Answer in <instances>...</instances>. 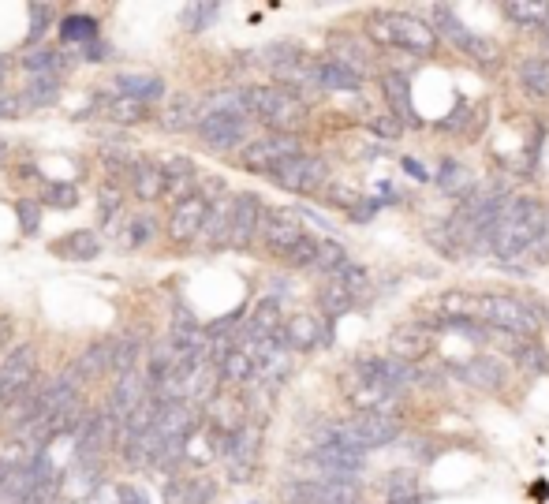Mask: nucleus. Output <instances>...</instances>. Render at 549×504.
<instances>
[{"label": "nucleus", "mask_w": 549, "mask_h": 504, "mask_svg": "<svg viewBox=\"0 0 549 504\" xmlns=\"http://www.w3.org/2000/svg\"><path fill=\"white\" fill-rule=\"evenodd\" d=\"M195 135L213 154L243 150V142L251 139V120L247 116H198Z\"/></svg>", "instance_id": "obj_9"}, {"label": "nucleus", "mask_w": 549, "mask_h": 504, "mask_svg": "<svg viewBox=\"0 0 549 504\" xmlns=\"http://www.w3.org/2000/svg\"><path fill=\"white\" fill-rule=\"evenodd\" d=\"M75 60H71V53H60V49H30L27 56H23V68L30 71V75H57L60 71H68Z\"/></svg>", "instance_id": "obj_33"}, {"label": "nucleus", "mask_w": 549, "mask_h": 504, "mask_svg": "<svg viewBox=\"0 0 549 504\" xmlns=\"http://www.w3.org/2000/svg\"><path fill=\"white\" fill-rule=\"evenodd\" d=\"M228 221H232V198H217V202H210V210H206V221H202V243L206 247H225L228 243Z\"/></svg>", "instance_id": "obj_28"}, {"label": "nucleus", "mask_w": 549, "mask_h": 504, "mask_svg": "<svg viewBox=\"0 0 549 504\" xmlns=\"http://www.w3.org/2000/svg\"><path fill=\"white\" fill-rule=\"evenodd\" d=\"M262 213H266V202L254 195V191H243V195H232V221H228V243L225 247H251L258 239V228H262Z\"/></svg>", "instance_id": "obj_13"}, {"label": "nucleus", "mask_w": 549, "mask_h": 504, "mask_svg": "<svg viewBox=\"0 0 549 504\" xmlns=\"http://www.w3.org/2000/svg\"><path fill=\"white\" fill-rule=\"evenodd\" d=\"M329 60H337V64H348V68H355L359 75H363V68H366V49L359 45V38H352V34H333L329 38Z\"/></svg>", "instance_id": "obj_36"}, {"label": "nucleus", "mask_w": 549, "mask_h": 504, "mask_svg": "<svg viewBox=\"0 0 549 504\" xmlns=\"http://www.w3.org/2000/svg\"><path fill=\"white\" fill-rule=\"evenodd\" d=\"M213 497H217V486L206 475H191L176 486V504H210Z\"/></svg>", "instance_id": "obj_42"}, {"label": "nucleus", "mask_w": 549, "mask_h": 504, "mask_svg": "<svg viewBox=\"0 0 549 504\" xmlns=\"http://www.w3.org/2000/svg\"><path fill=\"white\" fill-rule=\"evenodd\" d=\"M281 344L284 351H314L318 344H329V333L314 314H296L281 325Z\"/></svg>", "instance_id": "obj_18"}, {"label": "nucleus", "mask_w": 549, "mask_h": 504, "mask_svg": "<svg viewBox=\"0 0 549 504\" xmlns=\"http://www.w3.org/2000/svg\"><path fill=\"white\" fill-rule=\"evenodd\" d=\"M281 325H284V314H281V303L277 299H262L254 314L247 318V340L258 344V340H273L281 336Z\"/></svg>", "instance_id": "obj_25"}, {"label": "nucleus", "mask_w": 549, "mask_h": 504, "mask_svg": "<svg viewBox=\"0 0 549 504\" xmlns=\"http://www.w3.org/2000/svg\"><path fill=\"white\" fill-rule=\"evenodd\" d=\"M378 210H381L378 198H359L352 210H348V217H352V221H370V217H374Z\"/></svg>", "instance_id": "obj_56"}, {"label": "nucleus", "mask_w": 549, "mask_h": 504, "mask_svg": "<svg viewBox=\"0 0 549 504\" xmlns=\"http://www.w3.org/2000/svg\"><path fill=\"white\" fill-rule=\"evenodd\" d=\"M161 168H165V195L172 198V206L198 191V168L191 157H169L161 161Z\"/></svg>", "instance_id": "obj_22"}, {"label": "nucleus", "mask_w": 549, "mask_h": 504, "mask_svg": "<svg viewBox=\"0 0 549 504\" xmlns=\"http://www.w3.org/2000/svg\"><path fill=\"white\" fill-rule=\"evenodd\" d=\"M8 340H12V325H8V322H0V351L8 348Z\"/></svg>", "instance_id": "obj_60"}, {"label": "nucleus", "mask_w": 549, "mask_h": 504, "mask_svg": "<svg viewBox=\"0 0 549 504\" xmlns=\"http://www.w3.org/2000/svg\"><path fill=\"white\" fill-rule=\"evenodd\" d=\"M23 98L12 94V90H0V120H19L23 116Z\"/></svg>", "instance_id": "obj_54"}, {"label": "nucleus", "mask_w": 549, "mask_h": 504, "mask_svg": "<svg viewBox=\"0 0 549 504\" xmlns=\"http://www.w3.org/2000/svg\"><path fill=\"white\" fill-rule=\"evenodd\" d=\"M404 168H408V172H411V176H415V180H430V176H426V168L419 165L415 157H404Z\"/></svg>", "instance_id": "obj_59"}, {"label": "nucleus", "mask_w": 549, "mask_h": 504, "mask_svg": "<svg viewBox=\"0 0 549 504\" xmlns=\"http://www.w3.org/2000/svg\"><path fill=\"white\" fill-rule=\"evenodd\" d=\"M105 112H109V120H116V124H142V120L150 116L146 105H139V101H124V98H109L105 101Z\"/></svg>", "instance_id": "obj_47"}, {"label": "nucleus", "mask_w": 549, "mask_h": 504, "mask_svg": "<svg viewBox=\"0 0 549 504\" xmlns=\"http://www.w3.org/2000/svg\"><path fill=\"white\" fill-rule=\"evenodd\" d=\"M4 83H8V60L0 56V90H4Z\"/></svg>", "instance_id": "obj_61"}, {"label": "nucleus", "mask_w": 549, "mask_h": 504, "mask_svg": "<svg viewBox=\"0 0 549 504\" xmlns=\"http://www.w3.org/2000/svg\"><path fill=\"white\" fill-rule=\"evenodd\" d=\"M217 15H221V4H213V0H198V4H187L180 12V27L187 34H202V30H210L217 23Z\"/></svg>", "instance_id": "obj_41"}, {"label": "nucleus", "mask_w": 549, "mask_h": 504, "mask_svg": "<svg viewBox=\"0 0 549 504\" xmlns=\"http://www.w3.org/2000/svg\"><path fill=\"white\" fill-rule=\"evenodd\" d=\"M269 180L292 191V195H318L325 183H329V165L314 154H296L288 157L284 165H277L269 172Z\"/></svg>", "instance_id": "obj_8"}, {"label": "nucleus", "mask_w": 549, "mask_h": 504, "mask_svg": "<svg viewBox=\"0 0 549 504\" xmlns=\"http://www.w3.org/2000/svg\"><path fill=\"white\" fill-rule=\"evenodd\" d=\"M460 378L475 381V385H482V389H501V385H505V370L497 366V359L479 355V359H471V363L460 370Z\"/></svg>", "instance_id": "obj_38"}, {"label": "nucleus", "mask_w": 549, "mask_h": 504, "mask_svg": "<svg viewBox=\"0 0 549 504\" xmlns=\"http://www.w3.org/2000/svg\"><path fill=\"white\" fill-rule=\"evenodd\" d=\"M243 105H247V116L262 120L269 131H281V135H296V127L307 120V101L284 86H243Z\"/></svg>", "instance_id": "obj_3"}, {"label": "nucleus", "mask_w": 549, "mask_h": 504, "mask_svg": "<svg viewBox=\"0 0 549 504\" xmlns=\"http://www.w3.org/2000/svg\"><path fill=\"white\" fill-rule=\"evenodd\" d=\"M154 236H157V221L142 213V217H131V221H127V232H124L120 243H124L127 251H139V247H146Z\"/></svg>", "instance_id": "obj_46"}, {"label": "nucleus", "mask_w": 549, "mask_h": 504, "mask_svg": "<svg viewBox=\"0 0 549 504\" xmlns=\"http://www.w3.org/2000/svg\"><path fill=\"white\" fill-rule=\"evenodd\" d=\"M15 217H19V232L23 236H38L42 232V202L38 198H19L15 202Z\"/></svg>", "instance_id": "obj_50"}, {"label": "nucleus", "mask_w": 549, "mask_h": 504, "mask_svg": "<svg viewBox=\"0 0 549 504\" xmlns=\"http://www.w3.org/2000/svg\"><path fill=\"white\" fill-rule=\"evenodd\" d=\"M348 262V251L340 247L337 239H329V236H318V251H314V266L310 269H318V273H337L340 266Z\"/></svg>", "instance_id": "obj_43"}, {"label": "nucleus", "mask_w": 549, "mask_h": 504, "mask_svg": "<svg viewBox=\"0 0 549 504\" xmlns=\"http://www.w3.org/2000/svg\"><path fill=\"white\" fill-rule=\"evenodd\" d=\"M109 370H113V340H94L90 348H83V355L75 359V366H71V374L79 378V385L94 378H105Z\"/></svg>", "instance_id": "obj_24"}, {"label": "nucleus", "mask_w": 549, "mask_h": 504, "mask_svg": "<svg viewBox=\"0 0 549 504\" xmlns=\"http://www.w3.org/2000/svg\"><path fill=\"white\" fill-rule=\"evenodd\" d=\"M60 94H64V79L57 75H30L27 86H23V109H49V105H57Z\"/></svg>", "instance_id": "obj_26"}, {"label": "nucleus", "mask_w": 549, "mask_h": 504, "mask_svg": "<svg viewBox=\"0 0 549 504\" xmlns=\"http://www.w3.org/2000/svg\"><path fill=\"white\" fill-rule=\"evenodd\" d=\"M38 202H42V210H75L79 206V187L75 183H45Z\"/></svg>", "instance_id": "obj_44"}, {"label": "nucleus", "mask_w": 549, "mask_h": 504, "mask_svg": "<svg viewBox=\"0 0 549 504\" xmlns=\"http://www.w3.org/2000/svg\"><path fill=\"white\" fill-rule=\"evenodd\" d=\"M366 34H370V42H378L381 49H404V53L411 56L437 53L434 27L423 23L419 15H408V12H374L366 19Z\"/></svg>", "instance_id": "obj_2"}, {"label": "nucleus", "mask_w": 549, "mask_h": 504, "mask_svg": "<svg viewBox=\"0 0 549 504\" xmlns=\"http://www.w3.org/2000/svg\"><path fill=\"white\" fill-rule=\"evenodd\" d=\"M307 236V228L299 221L292 210H266L262 213V228H258V239H262V247H266L273 258H288V254L296 251V243Z\"/></svg>", "instance_id": "obj_10"}, {"label": "nucleus", "mask_w": 549, "mask_h": 504, "mask_svg": "<svg viewBox=\"0 0 549 504\" xmlns=\"http://www.w3.org/2000/svg\"><path fill=\"white\" fill-rule=\"evenodd\" d=\"M161 127L165 131H172V135H180V131H195V124H198V105H195V98H172L165 109H161Z\"/></svg>", "instance_id": "obj_31"}, {"label": "nucleus", "mask_w": 549, "mask_h": 504, "mask_svg": "<svg viewBox=\"0 0 549 504\" xmlns=\"http://www.w3.org/2000/svg\"><path fill=\"white\" fill-rule=\"evenodd\" d=\"M549 228V213L538 198L516 195L505 198L501 210L493 217V224L486 228V247L497 258H520V254L542 247Z\"/></svg>", "instance_id": "obj_1"}, {"label": "nucleus", "mask_w": 549, "mask_h": 504, "mask_svg": "<svg viewBox=\"0 0 549 504\" xmlns=\"http://www.w3.org/2000/svg\"><path fill=\"white\" fill-rule=\"evenodd\" d=\"M471 314L501 336H527V340H531V336L538 333L535 307H527L516 295H501V292L471 295Z\"/></svg>", "instance_id": "obj_4"}, {"label": "nucleus", "mask_w": 549, "mask_h": 504, "mask_svg": "<svg viewBox=\"0 0 549 504\" xmlns=\"http://www.w3.org/2000/svg\"><path fill=\"white\" fill-rule=\"evenodd\" d=\"M120 504H150L139 486H120Z\"/></svg>", "instance_id": "obj_58"}, {"label": "nucleus", "mask_w": 549, "mask_h": 504, "mask_svg": "<svg viewBox=\"0 0 549 504\" xmlns=\"http://www.w3.org/2000/svg\"><path fill=\"white\" fill-rule=\"evenodd\" d=\"M150 396V389H146V378H142L139 370H131V374H120V381L113 385V392H109V404H105V415L120 426L124 422V415L131 411L135 404H142Z\"/></svg>", "instance_id": "obj_20"}, {"label": "nucleus", "mask_w": 549, "mask_h": 504, "mask_svg": "<svg viewBox=\"0 0 549 504\" xmlns=\"http://www.w3.org/2000/svg\"><path fill=\"white\" fill-rule=\"evenodd\" d=\"M437 191H445V195H452V198H467V195H471V191H475V180H471L467 165H460V161L445 157V161L437 165Z\"/></svg>", "instance_id": "obj_30"}, {"label": "nucleus", "mask_w": 549, "mask_h": 504, "mask_svg": "<svg viewBox=\"0 0 549 504\" xmlns=\"http://www.w3.org/2000/svg\"><path fill=\"white\" fill-rule=\"evenodd\" d=\"M430 351H434V329H430V325L404 322V325H396L393 336H389V355L408 366L426 359Z\"/></svg>", "instance_id": "obj_15"}, {"label": "nucleus", "mask_w": 549, "mask_h": 504, "mask_svg": "<svg viewBox=\"0 0 549 504\" xmlns=\"http://www.w3.org/2000/svg\"><path fill=\"white\" fill-rule=\"evenodd\" d=\"M109 86H113L116 98L139 101V105H150V101L165 98V79H161V75H150V71H120Z\"/></svg>", "instance_id": "obj_17"}, {"label": "nucleus", "mask_w": 549, "mask_h": 504, "mask_svg": "<svg viewBox=\"0 0 549 504\" xmlns=\"http://www.w3.org/2000/svg\"><path fill=\"white\" fill-rule=\"evenodd\" d=\"M505 19L520 30H538L549 23V4H538V0H508Z\"/></svg>", "instance_id": "obj_32"}, {"label": "nucleus", "mask_w": 549, "mask_h": 504, "mask_svg": "<svg viewBox=\"0 0 549 504\" xmlns=\"http://www.w3.org/2000/svg\"><path fill=\"white\" fill-rule=\"evenodd\" d=\"M329 280L344 284V288H348V292H352L355 299L370 292V273H366V269L359 266V262H352V258H348V262H344V266H340L337 273H329Z\"/></svg>", "instance_id": "obj_45"}, {"label": "nucleus", "mask_w": 549, "mask_h": 504, "mask_svg": "<svg viewBox=\"0 0 549 504\" xmlns=\"http://www.w3.org/2000/svg\"><path fill=\"white\" fill-rule=\"evenodd\" d=\"M120 206H124V187L116 180H105L98 191V217L101 221H113L116 213H120Z\"/></svg>", "instance_id": "obj_51"}, {"label": "nucleus", "mask_w": 549, "mask_h": 504, "mask_svg": "<svg viewBox=\"0 0 549 504\" xmlns=\"http://www.w3.org/2000/svg\"><path fill=\"white\" fill-rule=\"evenodd\" d=\"M139 351H142V344L135 340V336H120V340H113V370L116 374H131L135 363H139Z\"/></svg>", "instance_id": "obj_49"}, {"label": "nucleus", "mask_w": 549, "mask_h": 504, "mask_svg": "<svg viewBox=\"0 0 549 504\" xmlns=\"http://www.w3.org/2000/svg\"><path fill=\"white\" fill-rule=\"evenodd\" d=\"M60 42L64 45H90L98 42V19L94 15H64L60 19Z\"/></svg>", "instance_id": "obj_35"}, {"label": "nucleus", "mask_w": 549, "mask_h": 504, "mask_svg": "<svg viewBox=\"0 0 549 504\" xmlns=\"http://www.w3.org/2000/svg\"><path fill=\"white\" fill-rule=\"evenodd\" d=\"M303 142L296 135H281V131H266V135H258V139H247L240 150V165L247 172H258V176H269L277 165H284L288 157L303 154L299 150Z\"/></svg>", "instance_id": "obj_6"}, {"label": "nucleus", "mask_w": 549, "mask_h": 504, "mask_svg": "<svg viewBox=\"0 0 549 504\" xmlns=\"http://www.w3.org/2000/svg\"><path fill=\"white\" fill-rule=\"evenodd\" d=\"M198 426V411L187 400H169V404H157V422L154 430L165 441H187Z\"/></svg>", "instance_id": "obj_16"}, {"label": "nucleus", "mask_w": 549, "mask_h": 504, "mask_svg": "<svg viewBox=\"0 0 549 504\" xmlns=\"http://www.w3.org/2000/svg\"><path fill=\"white\" fill-rule=\"evenodd\" d=\"M381 94H385V101H389V109H393V116L400 124L419 127V116L411 109V90H408V75H404V71H385V75H381Z\"/></svg>", "instance_id": "obj_23"}, {"label": "nucleus", "mask_w": 549, "mask_h": 504, "mask_svg": "<svg viewBox=\"0 0 549 504\" xmlns=\"http://www.w3.org/2000/svg\"><path fill=\"white\" fill-rule=\"evenodd\" d=\"M434 325H449V322H467L471 318V295L464 292H445L434 299Z\"/></svg>", "instance_id": "obj_37"}, {"label": "nucleus", "mask_w": 549, "mask_h": 504, "mask_svg": "<svg viewBox=\"0 0 549 504\" xmlns=\"http://www.w3.org/2000/svg\"><path fill=\"white\" fill-rule=\"evenodd\" d=\"M127 183H131V195L139 198V202H157V198H165V168L161 161H135V165L127 168Z\"/></svg>", "instance_id": "obj_21"}, {"label": "nucleus", "mask_w": 549, "mask_h": 504, "mask_svg": "<svg viewBox=\"0 0 549 504\" xmlns=\"http://www.w3.org/2000/svg\"><path fill=\"white\" fill-rule=\"evenodd\" d=\"M434 34L437 38H449V42L464 56H471L475 64H497V60H501V45L475 34V30H467L449 4H437L434 8Z\"/></svg>", "instance_id": "obj_5"}, {"label": "nucleus", "mask_w": 549, "mask_h": 504, "mask_svg": "<svg viewBox=\"0 0 549 504\" xmlns=\"http://www.w3.org/2000/svg\"><path fill=\"white\" fill-rule=\"evenodd\" d=\"M389 504H423L419 482H415L408 471H396V475L389 478Z\"/></svg>", "instance_id": "obj_48"}, {"label": "nucleus", "mask_w": 549, "mask_h": 504, "mask_svg": "<svg viewBox=\"0 0 549 504\" xmlns=\"http://www.w3.org/2000/svg\"><path fill=\"white\" fill-rule=\"evenodd\" d=\"M98 251H101V239L94 228H79V232L64 236L60 243H53V254L68 258V262H90V258H98Z\"/></svg>", "instance_id": "obj_29"}, {"label": "nucleus", "mask_w": 549, "mask_h": 504, "mask_svg": "<svg viewBox=\"0 0 549 504\" xmlns=\"http://www.w3.org/2000/svg\"><path fill=\"white\" fill-rule=\"evenodd\" d=\"M310 83L322 86V90H333V94H355V90H363V75L348 64H337V60H318V64H310Z\"/></svg>", "instance_id": "obj_19"}, {"label": "nucleus", "mask_w": 549, "mask_h": 504, "mask_svg": "<svg viewBox=\"0 0 549 504\" xmlns=\"http://www.w3.org/2000/svg\"><path fill=\"white\" fill-rule=\"evenodd\" d=\"M546 27H549V23H546ZM546 45H549V34H546Z\"/></svg>", "instance_id": "obj_63"}, {"label": "nucleus", "mask_w": 549, "mask_h": 504, "mask_svg": "<svg viewBox=\"0 0 549 504\" xmlns=\"http://www.w3.org/2000/svg\"><path fill=\"white\" fill-rule=\"evenodd\" d=\"M206 210H210V198L195 191L183 202H176L169 210V224H165V236L176 243V247H191L202 236V221H206Z\"/></svg>", "instance_id": "obj_12"}, {"label": "nucleus", "mask_w": 549, "mask_h": 504, "mask_svg": "<svg viewBox=\"0 0 549 504\" xmlns=\"http://www.w3.org/2000/svg\"><path fill=\"white\" fill-rule=\"evenodd\" d=\"M83 60H90V64H101V60H109V45H101V38L98 42H90L86 45V56Z\"/></svg>", "instance_id": "obj_57"}, {"label": "nucleus", "mask_w": 549, "mask_h": 504, "mask_svg": "<svg viewBox=\"0 0 549 504\" xmlns=\"http://www.w3.org/2000/svg\"><path fill=\"white\" fill-rule=\"evenodd\" d=\"M370 131L381 135V139H396V135H400V120H396V116H374V120H370Z\"/></svg>", "instance_id": "obj_55"}, {"label": "nucleus", "mask_w": 549, "mask_h": 504, "mask_svg": "<svg viewBox=\"0 0 549 504\" xmlns=\"http://www.w3.org/2000/svg\"><path fill=\"white\" fill-rule=\"evenodd\" d=\"M217 378L225 381V385H232V389H240V385H247V381L254 378V359H251V351H247V344H236L232 351L221 355Z\"/></svg>", "instance_id": "obj_27"}, {"label": "nucleus", "mask_w": 549, "mask_h": 504, "mask_svg": "<svg viewBox=\"0 0 549 504\" xmlns=\"http://www.w3.org/2000/svg\"><path fill=\"white\" fill-rule=\"evenodd\" d=\"M508 348H512V359L520 366H527L531 374H549L546 351L538 348L535 340H527V336H508Z\"/></svg>", "instance_id": "obj_39"}, {"label": "nucleus", "mask_w": 549, "mask_h": 504, "mask_svg": "<svg viewBox=\"0 0 549 504\" xmlns=\"http://www.w3.org/2000/svg\"><path fill=\"white\" fill-rule=\"evenodd\" d=\"M57 23V8L53 4H30V45L42 42L45 30Z\"/></svg>", "instance_id": "obj_52"}, {"label": "nucleus", "mask_w": 549, "mask_h": 504, "mask_svg": "<svg viewBox=\"0 0 549 504\" xmlns=\"http://www.w3.org/2000/svg\"><path fill=\"white\" fill-rule=\"evenodd\" d=\"M314 251H318V236H310V232H307V236L296 243V251L288 254L284 262H288L292 269H310V266H314Z\"/></svg>", "instance_id": "obj_53"}, {"label": "nucleus", "mask_w": 549, "mask_h": 504, "mask_svg": "<svg viewBox=\"0 0 549 504\" xmlns=\"http://www.w3.org/2000/svg\"><path fill=\"white\" fill-rule=\"evenodd\" d=\"M284 504H359L355 482H325V478H299L281 490Z\"/></svg>", "instance_id": "obj_11"}, {"label": "nucleus", "mask_w": 549, "mask_h": 504, "mask_svg": "<svg viewBox=\"0 0 549 504\" xmlns=\"http://www.w3.org/2000/svg\"><path fill=\"white\" fill-rule=\"evenodd\" d=\"M520 83L531 98H549V64L542 56H527V60H523Z\"/></svg>", "instance_id": "obj_40"}, {"label": "nucleus", "mask_w": 549, "mask_h": 504, "mask_svg": "<svg viewBox=\"0 0 549 504\" xmlns=\"http://www.w3.org/2000/svg\"><path fill=\"white\" fill-rule=\"evenodd\" d=\"M38 385V351L34 344H19L0 359V404H15L19 396Z\"/></svg>", "instance_id": "obj_7"}, {"label": "nucleus", "mask_w": 549, "mask_h": 504, "mask_svg": "<svg viewBox=\"0 0 549 504\" xmlns=\"http://www.w3.org/2000/svg\"><path fill=\"white\" fill-rule=\"evenodd\" d=\"M4 154H8V146H4V142H0V168H4Z\"/></svg>", "instance_id": "obj_62"}, {"label": "nucleus", "mask_w": 549, "mask_h": 504, "mask_svg": "<svg viewBox=\"0 0 549 504\" xmlns=\"http://www.w3.org/2000/svg\"><path fill=\"white\" fill-rule=\"evenodd\" d=\"M355 299L344 284H337V280H325L322 288H318V310H322L325 318H340V314H348V310H355Z\"/></svg>", "instance_id": "obj_34"}, {"label": "nucleus", "mask_w": 549, "mask_h": 504, "mask_svg": "<svg viewBox=\"0 0 549 504\" xmlns=\"http://www.w3.org/2000/svg\"><path fill=\"white\" fill-rule=\"evenodd\" d=\"M348 426H352V434L363 441L366 452H370V448L393 445L396 437L404 434V422L396 419V415H389V411H359L355 419H348Z\"/></svg>", "instance_id": "obj_14"}]
</instances>
